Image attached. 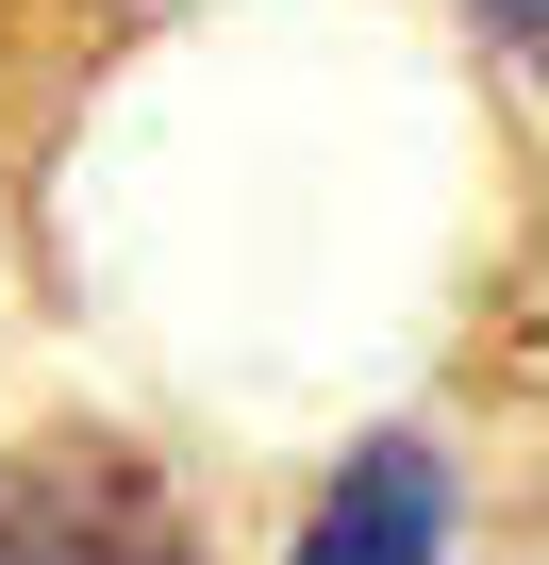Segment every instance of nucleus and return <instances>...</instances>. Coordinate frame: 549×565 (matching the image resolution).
<instances>
[{"label": "nucleus", "instance_id": "obj_1", "mask_svg": "<svg viewBox=\"0 0 549 565\" xmlns=\"http://www.w3.org/2000/svg\"><path fill=\"white\" fill-rule=\"evenodd\" d=\"M0 565H200V532L134 449H34L0 466Z\"/></svg>", "mask_w": 549, "mask_h": 565}, {"label": "nucleus", "instance_id": "obj_2", "mask_svg": "<svg viewBox=\"0 0 549 565\" xmlns=\"http://www.w3.org/2000/svg\"><path fill=\"white\" fill-rule=\"evenodd\" d=\"M300 565H450V466L416 433L350 449L334 499H317V532H300Z\"/></svg>", "mask_w": 549, "mask_h": 565}, {"label": "nucleus", "instance_id": "obj_3", "mask_svg": "<svg viewBox=\"0 0 549 565\" xmlns=\"http://www.w3.org/2000/svg\"><path fill=\"white\" fill-rule=\"evenodd\" d=\"M483 34H499V51H516V67L549 84V0H483Z\"/></svg>", "mask_w": 549, "mask_h": 565}]
</instances>
